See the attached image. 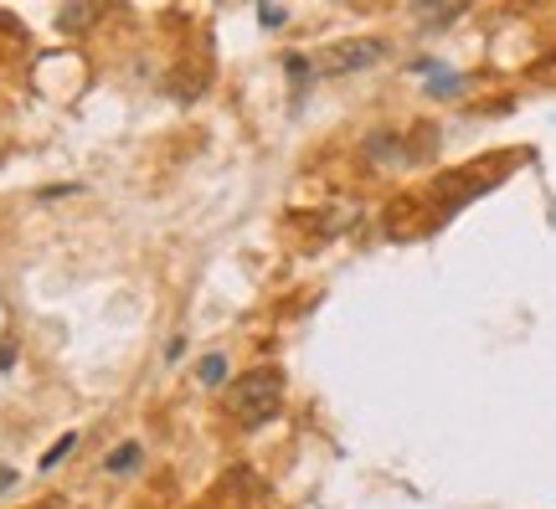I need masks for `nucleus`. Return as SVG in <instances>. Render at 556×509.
<instances>
[{
	"label": "nucleus",
	"mask_w": 556,
	"mask_h": 509,
	"mask_svg": "<svg viewBox=\"0 0 556 509\" xmlns=\"http://www.w3.org/2000/svg\"><path fill=\"white\" fill-rule=\"evenodd\" d=\"M278 407H283V376L274 366H258V371L238 376V386H232V417H238V428H263V422H274Z\"/></svg>",
	"instance_id": "obj_1"
},
{
	"label": "nucleus",
	"mask_w": 556,
	"mask_h": 509,
	"mask_svg": "<svg viewBox=\"0 0 556 509\" xmlns=\"http://www.w3.org/2000/svg\"><path fill=\"white\" fill-rule=\"evenodd\" d=\"M381 58H387L381 41H336L325 58H315V73L340 78V73H361V67H371V62H381Z\"/></svg>",
	"instance_id": "obj_2"
},
{
	"label": "nucleus",
	"mask_w": 556,
	"mask_h": 509,
	"mask_svg": "<svg viewBox=\"0 0 556 509\" xmlns=\"http://www.w3.org/2000/svg\"><path fill=\"white\" fill-rule=\"evenodd\" d=\"M422 73H433V82H428V93H438V99H454L458 88H464V78L458 73H448V67H438V62H417Z\"/></svg>",
	"instance_id": "obj_3"
},
{
	"label": "nucleus",
	"mask_w": 556,
	"mask_h": 509,
	"mask_svg": "<svg viewBox=\"0 0 556 509\" xmlns=\"http://www.w3.org/2000/svg\"><path fill=\"white\" fill-rule=\"evenodd\" d=\"M139 458H144V448H139V443H124L119 453H109V473H135Z\"/></svg>",
	"instance_id": "obj_4"
},
{
	"label": "nucleus",
	"mask_w": 556,
	"mask_h": 509,
	"mask_svg": "<svg viewBox=\"0 0 556 509\" xmlns=\"http://www.w3.org/2000/svg\"><path fill=\"white\" fill-rule=\"evenodd\" d=\"M93 16H99L93 5H67V11H58V26H62V31H83Z\"/></svg>",
	"instance_id": "obj_5"
},
{
	"label": "nucleus",
	"mask_w": 556,
	"mask_h": 509,
	"mask_svg": "<svg viewBox=\"0 0 556 509\" xmlns=\"http://www.w3.org/2000/svg\"><path fill=\"white\" fill-rule=\"evenodd\" d=\"M197 376H201V386H222V381H227V360H222V355H206L197 366Z\"/></svg>",
	"instance_id": "obj_6"
},
{
	"label": "nucleus",
	"mask_w": 556,
	"mask_h": 509,
	"mask_svg": "<svg viewBox=\"0 0 556 509\" xmlns=\"http://www.w3.org/2000/svg\"><path fill=\"white\" fill-rule=\"evenodd\" d=\"M73 448H78V432L58 437V443H52V453H41V469H58V463H62V458H67Z\"/></svg>",
	"instance_id": "obj_7"
},
{
	"label": "nucleus",
	"mask_w": 556,
	"mask_h": 509,
	"mask_svg": "<svg viewBox=\"0 0 556 509\" xmlns=\"http://www.w3.org/2000/svg\"><path fill=\"white\" fill-rule=\"evenodd\" d=\"M258 21H263V26H283V21H289V11H283V5H263Z\"/></svg>",
	"instance_id": "obj_8"
},
{
	"label": "nucleus",
	"mask_w": 556,
	"mask_h": 509,
	"mask_svg": "<svg viewBox=\"0 0 556 509\" xmlns=\"http://www.w3.org/2000/svg\"><path fill=\"white\" fill-rule=\"evenodd\" d=\"M11 484H16V473H11V469H0V489H11Z\"/></svg>",
	"instance_id": "obj_9"
}]
</instances>
